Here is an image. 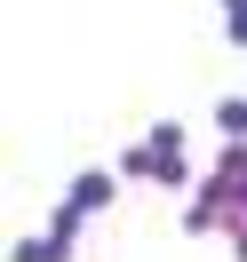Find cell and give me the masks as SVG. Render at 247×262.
<instances>
[{
	"instance_id": "cell-1",
	"label": "cell",
	"mask_w": 247,
	"mask_h": 262,
	"mask_svg": "<svg viewBox=\"0 0 247 262\" xmlns=\"http://www.w3.org/2000/svg\"><path fill=\"white\" fill-rule=\"evenodd\" d=\"M231 40H239V48H247V8H239V16H231Z\"/></svg>"
}]
</instances>
